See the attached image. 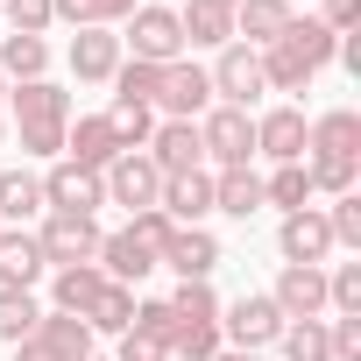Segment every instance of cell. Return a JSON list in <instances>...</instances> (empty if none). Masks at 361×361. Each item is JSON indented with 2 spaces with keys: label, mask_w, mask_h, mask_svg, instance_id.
<instances>
[{
  "label": "cell",
  "mask_w": 361,
  "mask_h": 361,
  "mask_svg": "<svg viewBox=\"0 0 361 361\" xmlns=\"http://www.w3.org/2000/svg\"><path fill=\"white\" fill-rule=\"evenodd\" d=\"M156 213H170V227H199L213 213V170H185V177H163V199Z\"/></svg>",
  "instance_id": "cell-13"
},
{
  "label": "cell",
  "mask_w": 361,
  "mask_h": 361,
  "mask_svg": "<svg viewBox=\"0 0 361 361\" xmlns=\"http://www.w3.org/2000/svg\"><path fill=\"white\" fill-rule=\"evenodd\" d=\"M43 269H50V262H43L36 234H0V290H29Z\"/></svg>",
  "instance_id": "cell-24"
},
{
  "label": "cell",
  "mask_w": 361,
  "mask_h": 361,
  "mask_svg": "<svg viewBox=\"0 0 361 361\" xmlns=\"http://www.w3.org/2000/svg\"><path fill=\"white\" fill-rule=\"evenodd\" d=\"M50 71V43L43 36H0V78L8 85H29Z\"/></svg>",
  "instance_id": "cell-26"
},
{
  "label": "cell",
  "mask_w": 361,
  "mask_h": 361,
  "mask_svg": "<svg viewBox=\"0 0 361 361\" xmlns=\"http://www.w3.org/2000/svg\"><path fill=\"white\" fill-rule=\"evenodd\" d=\"M163 305H170L177 319H192V326H199V319H220V298H213V283H177Z\"/></svg>",
  "instance_id": "cell-40"
},
{
  "label": "cell",
  "mask_w": 361,
  "mask_h": 361,
  "mask_svg": "<svg viewBox=\"0 0 361 361\" xmlns=\"http://www.w3.org/2000/svg\"><path fill=\"white\" fill-rule=\"evenodd\" d=\"M213 213L255 220V213H262V177H255V170H213Z\"/></svg>",
  "instance_id": "cell-22"
},
{
  "label": "cell",
  "mask_w": 361,
  "mask_h": 361,
  "mask_svg": "<svg viewBox=\"0 0 361 361\" xmlns=\"http://www.w3.org/2000/svg\"><path fill=\"white\" fill-rule=\"evenodd\" d=\"M283 312L269 305V290H241L234 305H220V340L227 347H241V354H255V347H276L283 340Z\"/></svg>",
  "instance_id": "cell-1"
},
{
  "label": "cell",
  "mask_w": 361,
  "mask_h": 361,
  "mask_svg": "<svg viewBox=\"0 0 361 361\" xmlns=\"http://www.w3.org/2000/svg\"><path fill=\"white\" fill-rule=\"evenodd\" d=\"M192 8H227V15H234V0H192Z\"/></svg>",
  "instance_id": "cell-48"
},
{
  "label": "cell",
  "mask_w": 361,
  "mask_h": 361,
  "mask_svg": "<svg viewBox=\"0 0 361 361\" xmlns=\"http://www.w3.org/2000/svg\"><path fill=\"white\" fill-rule=\"evenodd\" d=\"M0 234H8V227H0Z\"/></svg>",
  "instance_id": "cell-52"
},
{
  "label": "cell",
  "mask_w": 361,
  "mask_h": 361,
  "mask_svg": "<svg viewBox=\"0 0 361 361\" xmlns=\"http://www.w3.org/2000/svg\"><path fill=\"white\" fill-rule=\"evenodd\" d=\"M305 156H333V163H361V114L333 106L305 128Z\"/></svg>",
  "instance_id": "cell-12"
},
{
  "label": "cell",
  "mask_w": 361,
  "mask_h": 361,
  "mask_svg": "<svg viewBox=\"0 0 361 361\" xmlns=\"http://www.w3.org/2000/svg\"><path fill=\"white\" fill-rule=\"evenodd\" d=\"M15 361H64V354H50V347L29 333V340H15Z\"/></svg>",
  "instance_id": "cell-46"
},
{
  "label": "cell",
  "mask_w": 361,
  "mask_h": 361,
  "mask_svg": "<svg viewBox=\"0 0 361 361\" xmlns=\"http://www.w3.org/2000/svg\"><path fill=\"white\" fill-rule=\"evenodd\" d=\"M206 78H213V99H220V106H241V114L269 92V85H262V57H255L248 43H227V50H220V64H213Z\"/></svg>",
  "instance_id": "cell-5"
},
{
  "label": "cell",
  "mask_w": 361,
  "mask_h": 361,
  "mask_svg": "<svg viewBox=\"0 0 361 361\" xmlns=\"http://www.w3.org/2000/svg\"><path fill=\"white\" fill-rule=\"evenodd\" d=\"M85 326H92V333H128V326H135V290H128V283H106V290L92 298Z\"/></svg>",
  "instance_id": "cell-34"
},
{
  "label": "cell",
  "mask_w": 361,
  "mask_h": 361,
  "mask_svg": "<svg viewBox=\"0 0 361 361\" xmlns=\"http://www.w3.org/2000/svg\"><path fill=\"white\" fill-rule=\"evenodd\" d=\"M0 135H8V128H0Z\"/></svg>",
  "instance_id": "cell-51"
},
{
  "label": "cell",
  "mask_w": 361,
  "mask_h": 361,
  "mask_svg": "<svg viewBox=\"0 0 361 361\" xmlns=\"http://www.w3.org/2000/svg\"><path fill=\"white\" fill-rule=\"evenodd\" d=\"M99 121H106V135H114V149H121V156H128V149H149V135H156V114H149V106H135V99H114Z\"/></svg>",
  "instance_id": "cell-29"
},
{
  "label": "cell",
  "mask_w": 361,
  "mask_h": 361,
  "mask_svg": "<svg viewBox=\"0 0 361 361\" xmlns=\"http://www.w3.org/2000/svg\"><path fill=\"white\" fill-rule=\"evenodd\" d=\"M36 319H43V305H36L29 290H0V340H8V347H15V340H29V333H36Z\"/></svg>",
  "instance_id": "cell-37"
},
{
  "label": "cell",
  "mask_w": 361,
  "mask_h": 361,
  "mask_svg": "<svg viewBox=\"0 0 361 361\" xmlns=\"http://www.w3.org/2000/svg\"><path fill=\"white\" fill-rule=\"evenodd\" d=\"M8 8V36H43L57 15H50V0H0Z\"/></svg>",
  "instance_id": "cell-42"
},
{
  "label": "cell",
  "mask_w": 361,
  "mask_h": 361,
  "mask_svg": "<svg viewBox=\"0 0 361 361\" xmlns=\"http://www.w3.org/2000/svg\"><path fill=\"white\" fill-rule=\"evenodd\" d=\"M106 290V276H99V262H71V269H57L50 276V312H92V298Z\"/></svg>",
  "instance_id": "cell-21"
},
{
  "label": "cell",
  "mask_w": 361,
  "mask_h": 361,
  "mask_svg": "<svg viewBox=\"0 0 361 361\" xmlns=\"http://www.w3.org/2000/svg\"><path fill=\"white\" fill-rule=\"evenodd\" d=\"M163 262L177 269V283H206V276L220 269V241H213L206 227H177L170 248H163Z\"/></svg>",
  "instance_id": "cell-16"
},
{
  "label": "cell",
  "mask_w": 361,
  "mask_h": 361,
  "mask_svg": "<svg viewBox=\"0 0 361 361\" xmlns=\"http://www.w3.org/2000/svg\"><path fill=\"white\" fill-rule=\"evenodd\" d=\"M177 29H185V50H227L234 43L227 8H177Z\"/></svg>",
  "instance_id": "cell-28"
},
{
  "label": "cell",
  "mask_w": 361,
  "mask_h": 361,
  "mask_svg": "<svg viewBox=\"0 0 361 361\" xmlns=\"http://www.w3.org/2000/svg\"><path fill=\"white\" fill-rule=\"evenodd\" d=\"M106 85H114V99H135V106H156V92H163V64H142V57H121V71H114Z\"/></svg>",
  "instance_id": "cell-32"
},
{
  "label": "cell",
  "mask_w": 361,
  "mask_h": 361,
  "mask_svg": "<svg viewBox=\"0 0 361 361\" xmlns=\"http://www.w3.org/2000/svg\"><path fill=\"white\" fill-rule=\"evenodd\" d=\"M283 50H298V57H305V71H326V64L340 57V36H333L319 15H290V29H283Z\"/></svg>",
  "instance_id": "cell-23"
},
{
  "label": "cell",
  "mask_w": 361,
  "mask_h": 361,
  "mask_svg": "<svg viewBox=\"0 0 361 361\" xmlns=\"http://www.w3.org/2000/svg\"><path fill=\"white\" fill-rule=\"evenodd\" d=\"M276 347H283V361H333V347H326V319H290Z\"/></svg>",
  "instance_id": "cell-35"
},
{
  "label": "cell",
  "mask_w": 361,
  "mask_h": 361,
  "mask_svg": "<svg viewBox=\"0 0 361 361\" xmlns=\"http://www.w3.org/2000/svg\"><path fill=\"white\" fill-rule=\"evenodd\" d=\"M85 361H106V354H85Z\"/></svg>",
  "instance_id": "cell-50"
},
{
  "label": "cell",
  "mask_w": 361,
  "mask_h": 361,
  "mask_svg": "<svg viewBox=\"0 0 361 361\" xmlns=\"http://www.w3.org/2000/svg\"><path fill=\"white\" fill-rule=\"evenodd\" d=\"M227 340H220V319H177V333H170V361H213Z\"/></svg>",
  "instance_id": "cell-33"
},
{
  "label": "cell",
  "mask_w": 361,
  "mask_h": 361,
  "mask_svg": "<svg viewBox=\"0 0 361 361\" xmlns=\"http://www.w3.org/2000/svg\"><path fill=\"white\" fill-rule=\"evenodd\" d=\"M326 312H340V319L361 312V262H340V269L326 276Z\"/></svg>",
  "instance_id": "cell-38"
},
{
  "label": "cell",
  "mask_w": 361,
  "mask_h": 361,
  "mask_svg": "<svg viewBox=\"0 0 361 361\" xmlns=\"http://www.w3.org/2000/svg\"><path fill=\"white\" fill-rule=\"evenodd\" d=\"M213 361H255V354H241V347H220V354H213Z\"/></svg>",
  "instance_id": "cell-47"
},
{
  "label": "cell",
  "mask_w": 361,
  "mask_h": 361,
  "mask_svg": "<svg viewBox=\"0 0 361 361\" xmlns=\"http://www.w3.org/2000/svg\"><path fill=\"white\" fill-rule=\"evenodd\" d=\"M99 206H106V185H99L92 170H78V163H64V156L43 170V213H85V220H92Z\"/></svg>",
  "instance_id": "cell-7"
},
{
  "label": "cell",
  "mask_w": 361,
  "mask_h": 361,
  "mask_svg": "<svg viewBox=\"0 0 361 361\" xmlns=\"http://www.w3.org/2000/svg\"><path fill=\"white\" fill-rule=\"evenodd\" d=\"M312 199V170L305 163H276V177L262 185V206H283V213H298Z\"/></svg>",
  "instance_id": "cell-36"
},
{
  "label": "cell",
  "mask_w": 361,
  "mask_h": 361,
  "mask_svg": "<svg viewBox=\"0 0 361 361\" xmlns=\"http://www.w3.org/2000/svg\"><path fill=\"white\" fill-rule=\"evenodd\" d=\"M163 177H185V170H206V149H199V121H163L142 149Z\"/></svg>",
  "instance_id": "cell-10"
},
{
  "label": "cell",
  "mask_w": 361,
  "mask_h": 361,
  "mask_svg": "<svg viewBox=\"0 0 361 361\" xmlns=\"http://www.w3.org/2000/svg\"><path fill=\"white\" fill-rule=\"evenodd\" d=\"M269 305H276L283 319H319V312H326V269H298V262H283Z\"/></svg>",
  "instance_id": "cell-15"
},
{
  "label": "cell",
  "mask_w": 361,
  "mask_h": 361,
  "mask_svg": "<svg viewBox=\"0 0 361 361\" xmlns=\"http://www.w3.org/2000/svg\"><path fill=\"white\" fill-rule=\"evenodd\" d=\"M43 213V177L36 170H0V227Z\"/></svg>",
  "instance_id": "cell-27"
},
{
  "label": "cell",
  "mask_w": 361,
  "mask_h": 361,
  "mask_svg": "<svg viewBox=\"0 0 361 361\" xmlns=\"http://www.w3.org/2000/svg\"><path fill=\"white\" fill-rule=\"evenodd\" d=\"M36 248H43V262H50V269L92 262V255H99V220H85V213H50V220H43V234H36Z\"/></svg>",
  "instance_id": "cell-6"
},
{
  "label": "cell",
  "mask_w": 361,
  "mask_h": 361,
  "mask_svg": "<svg viewBox=\"0 0 361 361\" xmlns=\"http://www.w3.org/2000/svg\"><path fill=\"white\" fill-rule=\"evenodd\" d=\"M156 106H163L170 121H199V114L213 106V78H206V64H192V57L163 64V92H156Z\"/></svg>",
  "instance_id": "cell-9"
},
{
  "label": "cell",
  "mask_w": 361,
  "mask_h": 361,
  "mask_svg": "<svg viewBox=\"0 0 361 361\" xmlns=\"http://www.w3.org/2000/svg\"><path fill=\"white\" fill-rule=\"evenodd\" d=\"M50 15L71 22V29H114L135 15V0H50Z\"/></svg>",
  "instance_id": "cell-30"
},
{
  "label": "cell",
  "mask_w": 361,
  "mask_h": 361,
  "mask_svg": "<svg viewBox=\"0 0 361 361\" xmlns=\"http://www.w3.org/2000/svg\"><path fill=\"white\" fill-rule=\"evenodd\" d=\"M114 71H121V36H114V29H78V36H71V78L106 85Z\"/></svg>",
  "instance_id": "cell-18"
},
{
  "label": "cell",
  "mask_w": 361,
  "mask_h": 361,
  "mask_svg": "<svg viewBox=\"0 0 361 361\" xmlns=\"http://www.w3.org/2000/svg\"><path fill=\"white\" fill-rule=\"evenodd\" d=\"M92 262H99V276H106V283H128V290L156 269V255H149L128 227H121V234H99V255H92Z\"/></svg>",
  "instance_id": "cell-20"
},
{
  "label": "cell",
  "mask_w": 361,
  "mask_h": 361,
  "mask_svg": "<svg viewBox=\"0 0 361 361\" xmlns=\"http://www.w3.org/2000/svg\"><path fill=\"white\" fill-rule=\"evenodd\" d=\"M114 361H170V347H156V340H142V333H121V354Z\"/></svg>",
  "instance_id": "cell-45"
},
{
  "label": "cell",
  "mask_w": 361,
  "mask_h": 361,
  "mask_svg": "<svg viewBox=\"0 0 361 361\" xmlns=\"http://www.w3.org/2000/svg\"><path fill=\"white\" fill-rule=\"evenodd\" d=\"M8 106H15V128H64V121H71V92H64V85H50V78L15 85V92H8Z\"/></svg>",
  "instance_id": "cell-14"
},
{
  "label": "cell",
  "mask_w": 361,
  "mask_h": 361,
  "mask_svg": "<svg viewBox=\"0 0 361 361\" xmlns=\"http://www.w3.org/2000/svg\"><path fill=\"white\" fill-rule=\"evenodd\" d=\"M121 43H128V57H142V64H177V57H185V29H177V8H156V0H149V8H135Z\"/></svg>",
  "instance_id": "cell-3"
},
{
  "label": "cell",
  "mask_w": 361,
  "mask_h": 361,
  "mask_svg": "<svg viewBox=\"0 0 361 361\" xmlns=\"http://www.w3.org/2000/svg\"><path fill=\"white\" fill-rule=\"evenodd\" d=\"M128 333H142V340L170 347V333H177V312H170L163 298H135V326H128Z\"/></svg>",
  "instance_id": "cell-39"
},
{
  "label": "cell",
  "mask_w": 361,
  "mask_h": 361,
  "mask_svg": "<svg viewBox=\"0 0 361 361\" xmlns=\"http://www.w3.org/2000/svg\"><path fill=\"white\" fill-rule=\"evenodd\" d=\"M319 22H326L333 36H354V22H361V0H319Z\"/></svg>",
  "instance_id": "cell-44"
},
{
  "label": "cell",
  "mask_w": 361,
  "mask_h": 361,
  "mask_svg": "<svg viewBox=\"0 0 361 361\" xmlns=\"http://www.w3.org/2000/svg\"><path fill=\"white\" fill-rule=\"evenodd\" d=\"M255 57H262V85H269V92H305V85L319 78V71H305V57L283 50V43H269V50H255Z\"/></svg>",
  "instance_id": "cell-31"
},
{
  "label": "cell",
  "mask_w": 361,
  "mask_h": 361,
  "mask_svg": "<svg viewBox=\"0 0 361 361\" xmlns=\"http://www.w3.org/2000/svg\"><path fill=\"white\" fill-rule=\"evenodd\" d=\"M199 149L213 156V170H248V156H255V114L206 106L199 114Z\"/></svg>",
  "instance_id": "cell-2"
},
{
  "label": "cell",
  "mask_w": 361,
  "mask_h": 361,
  "mask_svg": "<svg viewBox=\"0 0 361 361\" xmlns=\"http://www.w3.org/2000/svg\"><path fill=\"white\" fill-rule=\"evenodd\" d=\"M290 0H234V43L248 36V50H269V43H283V29H290Z\"/></svg>",
  "instance_id": "cell-17"
},
{
  "label": "cell",
  "mask_w": 361,
  "mask_h": 361,
  "mask_svg": "<svg viewBox=\"0 0 361 361\" xmlns=\"http://www.w3.org/2000/svg\"><path fill=\"white\" fill-rule=\"evenodd\" d=\"M326 227H333V248H361V199H354V192H347V199H333Z\"/></svg>",
  "instance_id": "cell-43"
},
{
  "label": "cell",
  "mask_w": 361,
  "mask_h": 361,
  "mask_svg": "<svg viewBox=\"0 0 361 361\" xmlns=\"http://www.w3.org/2000/svg\"><path fill=\"white\" fill-rule=\"evenodd\" d=\"M36 340H43L50 354H64V361H85V354H92V326H85L78 312H43V319H36Z\"/></svg>",
  "instance_id": "cell-25"
},
{
  "label": "cell",
  "mask_w": 361,
  "mask_h": 361,
  "mask_svg": "<svg viewBox=\"0 0 361 361\" xmlns=\"http://www.w3.org/2000/svg\"><path fill=\"white\" fill-rule=\"evenodd\" d=\"M128 234L163 262V248H170V234H177V227H170V213H156V206H149V213H128Z\"/></svg>",
  "instance_id": "cell-41"
},
{
  "label": "cell",
  "mask_w": 361,
  "mask_h": 361,
  "mask_svg": "<svg viewBox=\"0 0 361 361\" xmlns=\"http://www.w3.org/2000/svg\"><path fill=\"white\" fill-rule=\"evenodd\" d=\"M0 106H8V78H0Z\"/></svg>",
  "instance_id": "cell-49"
},
{
  "label": "cell",
  "mask_w": 361,
  "mask_h": 361,
  "mask_svg": "<svg viewBox=\"0 0 361 361\" xmlns=\"http://www.w3.org/2000/svg\"><path fill=\"white\" fill-rule=\"evenodd\" d=\"M99 185H106V206H128V213H149L156 199H163V170L142 156V149H128V156H114L106 170H99Z\"/></svg>",
  "instance_id": "cell-4"
},
{
  "label": "cell",
  "mask_w": 361,
  "mask_h": 361,
  "mask_svg": "<svg viewBox=\"0 0 361 361\" xmlns=\"http://www.w3.org/2000/svg\"><path fill=\"white\" fill-rule=\"evenodd\" d=\"M121 149H114V135H106V121L99 114H78V121H64V163H78V170H106Z\"/></svg>",
  "instance_id": "cell-19"
},
{
  "label": "cell",
  "mask_w": 361,
  "mask_h": 361,
  "mask_svg": "<svg viewBox=\"0 0 361 361\" xmlns=\"http://www.w3.org/2000/svg\"><path fill=\"white\" fill-rule=\"evenodd\" d=\"M305 114L298 106H269V114H255V156H269V163H305Z\"/></svg>",
  "instance_id": "cell-11"
},
{
  "label": "cell",
  "mask_w": 361,
  "mask_h": 361,
  "mask_svg": "<svg viewBox=\"0 0 361 361\" xmlns=\"http://www.w3.org/2000/svg\"><path fill=\"white\" fill-rule=\"evenodd\" d=\"M276 248H283V262H298V269H326V255H333V227H326V213H319V206L283 213Z\"/></svg>",
  "instance_id": "cell-8"
}]
</instances>
